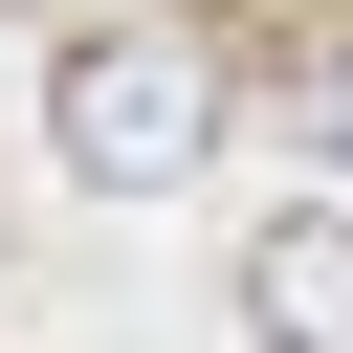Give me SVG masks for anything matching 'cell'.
Instances as JSON below:
<instances>
[{
	"instance_id": "cell-2",
	"label": "cell",
	"mask_w": 353,
	"mask_h": 353,
	"mask_svg": "<svg viewBox=\"0 0 353 353\" xmlns=\"http://www.w3.org/2000/svg\"><path fill=\"white\" fill-rule=\"evenodd\" d=\"M243 331L265 353H353V221H265L243 243Z\"/></svg>"
},
{
	"instance_id": "cell-1",
	"label": "cell",
	"mask_w": 353,
	"mask_h": 353,
	"mask_svg": "<svg viewBox=\"0 0 353 353\" xmlns=\"http://www.w3.org/2000/svg\"><path fill=\"white\" fill-rule=\"evenodd\" d=\"M44 154H66V176H110V199H154V176H199V154H221V66H199L176 22H110V44H66Z\"/></svg>"
},
{
	"instance_id": "cell-4",
	"label": "cell",
	"mask_w": 353,
	"mask_h": 353,
	"mask_svg": "<svg viewBox=\"0 0 353 353\" xmlns=\"http://www.w3.org/2000/svg\"><path fill=\"white\" fill-rule=\"evenodd\" d=\"M331 132H353V66H331Z\"/></svg>"
},
{
	"instance_id": "cell-3",
	"label": "cell",
	"mask_w": 353,
	"mask_h": 353,
	"mask_svg": "<svg viewBox=\"0 0 353 353\" xmlns=\"http://www.w3.org/2000/svg\"><path fill=\"white\" fill-rule=\"evenodd\" d=\"M44 22H88V44H110V22H154V0H44Z\"/></svg>"
}]
</instances>
